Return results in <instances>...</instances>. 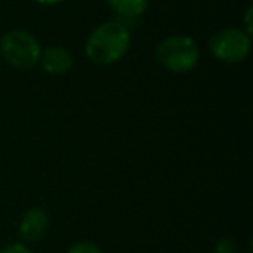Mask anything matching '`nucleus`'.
<instances>
[{
  "label": "nucleus",
  "mask_w": 253,
  "mask_h": 253,
  "mask_svg": "<svg viewBox=\"0 0 253 253\" xmlns=\"http://www.w3.org/2000/svg\"><path fill=\"white\" fill-rule=\"evenodd\" d=\"M130 49V33L120 21H106L95 26L85 42V54L95 64L118 63Z\"/></svg>",
  "instance_id": "nucleus-1"
},
{
  "label": "nucleus",
  "mask_w": 253,
  "mask_h": 253,
  "mask_svg": "<svg viewBox=\"0 0 253 253\" xmlns=\"http://www.w3.org/2000/svg\"><path fill=\"white\" fill-rule=\"evenodd\" d=\"M155 59L170 73H189L200 61V49L187 35H170L156 45Z\"/></svg>",
  "instance_id": "nucleus-2"
},
{
  "label": "nucleus",
  "mask_w": 253,
  "mask_h": 253,
  "mask_svg": "<svg viewBox=\"0 0 253 253\" xmlns=\"http://www.w3.org/2000/svg\"><path fill=\"white\" fill-rule=\"evenodd\" d=\"M40 43L26 30H11L0 39V56L11 68L30 70L40 61Z\"/></svg>",
  "instance_id": "nucleus-3"
},
{
  "label": "nucleus",
  "mask_w": 253,
  "mask_h": 253,
  "mask_svg": "<svg viewBox=\"0 0 253 253\" xmlns=\"http://www.w3.org/2000/svg\"><path fill=\"white\" fill-rule=\"evenodd\" d=\"M208 49H210L211 56L220 63H241L250 56V50H252L250 33L234 28V26L222 28L211 35Z\"/></svg>",
  "instance_id": "nucleus-4"
},
{
  "label": "nucleus",
  "mask_w": 253,
  "mask_h": 253,
  "mask_svg": "<svg viewBox=\"0 0 253 253\" xmlns=\"http://www.w3.org/2000/svg\"><path fill=\"white\" fill-rule=\"evenodd\" d=\"M47 229H49V215L39 207L26 210L19 222V234H21L25 245L39 243L47 232Z\"/></svg>",
  "instance_id": "nucleus-5"
},
{
  "label": "nucleus",
  "mask_w": 253,
  "mask_h": 253,
  "mask_svg": "<svg viewBox=\"0 0 253 253\" xmlns=\"http://www.w3.org/2000/svg\"><path fill=\"white\" fill-rule=\"evenodd\" d=\"M39 63L49 75H66L73 68V56L64 47L52 45L40 54Z\"/></svg>",
  "instance_id": "nucleus-6"
},
{
  "label": "nucleus",
  "mask_w": 253,
  "mask_h": 253,
  "mask_svg": "<svg viewBox=\"0 0 253 253\" xmlns=\"http://www.w3.org/2000/svg\"><path fill=\"white\" fill-rule=\"evenodd\" d=\"M106 4L122 19L141 18L148 9V0H106Z\"/></svg>",
  "instance_id": "nucleus-7"
},
{
  "label": "nucleus",
  "mask_w": 253,
  "mask_h": 253,
  "mask_svg": "<svg viewBox=\"0 0 253 253\" xmlns=\"http://www.w3.org/2000/svg\"><path fill=\"white\" fill-rule=\"evenodd\" d=\"M213 253H239V248L234 239L222 238V239H218L217 245H215Z\"/></svg>",
  "instance_id": "nucleus-8"
},
{
  "label": "nucleus",
  "mask_w": 253,
  "mask_h": 253,
  "mask_svg": "<svg viewBox=\"0 0 253 253\" xmlns=\"http://www.w3.org/2000/svg\"><path fill=\"white\" fill-rule=\"evenodd\" d=\"M68 253H102V250L90 241H80L75 243L73 246H70Z\"/></svg>",
  "instance_id": "nucleus-9"
},
{
  "label": "nucleus",
  "mask_w": 253,
  "mask_h": 253,
  "mask_svg": "<svg viewBox=\"0 0 253 253\" xmlns=\"http://www.w3.org/2000/svg\"><path fill=\"white\" fill-rule=\"evenodd\" d=\"M0 253H33V252L25 243H12V245L5 246L4 250H0Z\"/></svg>",
  "instance_id": "nucleus-10"
},
{
  "label": "nucleus",
  "mask_w": 253,
  "mask_h": 253,
  "mask_svg": "<svg viewBox=\"0 0 253 253\" xmlns=\"http://www.w3.org/2000/svg\"><path fill=\"white\" fill-rule=\"evenodd\" d=\"M252 14H253V9L248 7L245 12V23H246V33H252Z\"/></svg>",
  "instance_id": "nucleus-11"
},
{
  "label": "nucleus",
  "mask_w": 253,
  "mask_h": 253,
  "mask_svg": "<svg viewBox=\"0 0 253 253\" xmlns=\"http://www.w3.org/2000/svg\"><path fill=\"white\" fill-rule=\"evenodd\" d=\"M35 2H39V4H42V5H56V4H59V2H63V0H35Z\"/></svg>",
  "instance_id": "nucleus-12"
}]
</instances>
